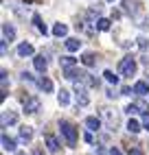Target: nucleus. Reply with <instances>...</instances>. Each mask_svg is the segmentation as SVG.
<instances>
[{
  "instance_id": "21",
  "label": "nucleus",
  "mask_w": 149,
  "mask_h": 155,
  "mask_svg": "<svg viewBox=\"0 0 149 155\" xmlns=\"http://www.w3.org/2000/svg\"><path fill=\"white\" fill-rule=\"evenodd\" d=\"M140 129H143V122H138V120L130 118V122H127V131H130V133H138Z\"/></svg>"
},
{
  "instance_id": "14",
  "label": "nucleus",
  "mask_w": 149,
  "mask_h": 155,
  "mask_svg": "<svg viewBox=\"0 0 149 155\" xmlns=\"http://www.w3.org/2000/svg\"><path fill=\"white\" fill-rule=\"evenodd\" d=\"M31 138H33V127H29V125L20 127V140H22V142H31Z\"/></svg>"
},
{
  "instance_id": "7",
  "label": "nucleus",
  "mask_w": 149,
  "mask_h": 155,
  "mask_svg": "<svg viewBox=\"0 0 149 155\" xmlns=\"http://www.w3.org/2000/svg\"><path fill=\"white\" fill-rule=\"evenodd\" d=\"M33 66H35L37 72H42V74H44L46 68H48V61H46L44 55H35V57H33Z\"/></svg>"
},
{
  "instance_id": "19",
  "label": "nucleus",
  "mask_w": 149,
  "mask_h": 155,
  "mask_svg": "<svg viewBox=\"0 0 149 155\" xmlns=\"http://www.w3.org/2000/svg\"><path fill=\"white\" fill-rule=\"evenodd\" d=\"M2 149L5 151H16V140L9 138L7 133H2Z\"/></svg>"
},
{
  "instance_id": "3",
  "label": "nucleus",
  "mask_w": 149,
  "mask_h": 155,
  "mask_svg": "<svg viewBox=\"0 0 149 155\" xmlns=\"http://www.w3.org/2000/svg\"><path fill=\"white\" fill-rule=\"evenodd\" d=\"M136 70H138V66H136L134 57H125V59H121L119 72H121L123 77H134V74H136Z\"/></svg>"
},
{
  "instance_id": "34",
  "label": "nucleus",
  "mask_w": 149,
  "mask_h": 155,
  "mask_svg": "<svg viewBox=\"0 0 149 155\" xmlns=\"http://www.w3.org/2000/svg\"><path fill=\"white\" fill-rule=\"evenodd\" d=\"M110 155H123V153H121L119 149H116V147H112V149H110Z\"/></svg>"
},
{
  "instance_id": "23",
  "label": "nucleus",
  "mask_w": 149,
  "mask_h": 155,
  "mask_svg": "<svg viewBox=\"0 0 149 155\" xmlns=\"http://www.w3.org/2000/svg\"><path fill=\"white\" fill-rule=\"evenodd\" d=\"M103 77H105V81H108L110 85H116V83H119V77H116L112 70H105V72H103Z\"/></svg>"
},
{
  "instance_id": "38",
  "label": "nucleus",
  "mask_w": 149,
  "mask_h": 155,
  "mask_svg": "<svg viewBox=\"0 0 149 155\" xmlns=\"http://www.w3.org/2000/svg\"><path fill=\"white\" fill-rule=\"evenodd\" d=\"M24 2H33V0H24Z\"/></svg>"
},
{
  "instance_id": "2",
  "label": "nucleus",
  "mask_w": 149,
  "mask_h": 155,
  "mask_svg": "<svg viewBox=\"0 0 149 155\" xmlns=\"http://www.w3.org/2000/svg\"><path fill=\"white\" fill-rule=\"evenodd\" d=\"M88 85L86 83H79V81H74V98H77V105L79 107H86L90 103V96H88Z\"/></svg>"
},
{
  "instance_id": "36",
  "label": "nucleus",
  "mask_w": 149,
  "mask_h": 155,
  "mask_svg": "<svg viewBox=\"0 0 149 155\" xmlns=\"http://www.w3.org/2000/svg\"><path fill=\"white\" fill-rule=\"evenodd\" d=\"M33 155H44V153H42L40 149H33Z\"/></svg>"
},
{
  "instance_id": "18",
  "label": "nucleus",
  "mask_w": 149,
  "mask_h": 155,
  "mask_svg": "<svg viewBox=\"0 0 149 155\" xmlns=\"http://www.w3.org/2000/svg\"><path fill=\"white\" fill-rule=\"evenodd\" d=\"M53 35H55V37H66L68 35V26L66 24H55V26H53Z\"/></svg>"
},
{
  "instance_id": "10",
  "label": "nucleus",
  "mask_w": 149,
  "mask_h": 155,
  "mask_svg": "<svg viewBox=\"0 0 149 155\" xmlns=\"http://www.w3.org/2000/svg\"><path fill=\"white\" fill-rule=\"evenodd\" d=\"M86 127H88L90 131H99V129H101V118L88 116V118H86Z\"/></svg>"
},
{
  "instance_id": "30",
  "label": "nucleus",
  "mask_w": 149,
  "mask_h": 155,
  "mask_svg": "<svg viewBox=\"0 0 149 155\" xmlns=\"http://www.w3.org/2000/svg\"><path fill=\"white\" fill-rule=\"evenodd\" d=\"M143 129H149V111L143 114Z\"/></svg>"
},
{
  "instance_id": "29",
  "label": "nucleus",
  "mask_w": 149,
  "mask_h": 155,
  "mask_svg": "<svg viewBox=\"0 0 149 155\" xmlns=\"http://www.w3.org/2000/svg\"><path fill=\"white\" fill-rule=\"evenodd\" d=\"M125 111H127V114H136V111H138L136 103H132V105H127V107H125Z\"/></svg>"
},
{
  "instance_id": "15",
  "label": "nucleus",
  "mask_w": 149,
  "mask_h": 155,
  "mask_svg": "<svg viewBox=\"0 0 149 155\" xmlns=\"http://www.w3.org/2000/svg\"><path fill=\"white\" fill-rule=\"evenodd\" d=\"M46 147H48V151L50 153H57L61 147H59V140L55 138V136H46Z\"/></svg>"
},
{
  "instance_id": "39",
  "label": "nucleus",
  "mask_w": 149,
  "mask_h": 155,
  "mask_svg": "<svg viewBox=\"0 0 149 155\" xmlns=\"http://www.w3.org/2000/svg\"><path fill=\"white\" fill-rule=\"evenodd\" d=\"M108 2H114V0H108Z\"/></svg>"
},
{
  "instance_id": "22",
  "label": "nucleus",
  "mask_w": 149,
  "mask_h": 155,
  "mask_svg": "<svg viewBox=\"0 0 149 155\" xmlns=\"http://www.w3.org/2000/svg\"><path fill=\"white\" fill-rule=\"evenodd\" d=\"M94 26H97V31H110L112 22H110L108 18H99V20H97V24H94Z\"/></svg>"
},
{
  "instance_id": "8",
  "label": "nucleus",
  "mask_w": 149,
  "mask_h": 155,
  "mask_svg": "<svg viewBox=\"0 0 149 155\" xmlns=\"http://www.w3.org/2000/svg\"><path fill=\"white\" fill-rule=\"evenodd\" d=\"M2 39H7V42H13V39H16V28H13V24H9V22L2 24Z\"/></svg>"
},
{
  "instance_id": "27",
  "label": "nucleus",
  "mask_w": 149,
  "mask_h": 155,
  "mask_svg": "<svg viewBox=\"0 0 149 155\" xmlns=\"http://www.w3.org/2000/svg\"><path fill=\"white\" fill-rule=\"evenodd\" d=\"M127 155H145V153H143L140 149H138V147H132L130 151H127Z\"/></svg>"
},
{
  "instance_id": "4",
  "label": "nucleus",
  "mask_w": 149,
  "mask_h": 155,
  "mask_svg": "<svg viewBox=\"0 0 149 155\" xmlns=\"http://www.w3.org/2000/svg\"><path fill=\"white\" fill-rule=\"evenodd\" d=\"M86 74H88L86 70H79V68H74V66L64 70V79H68V81H79V83H83Z\"/></svg>"
},
{
  "instance_id": "25",
  "label": "nucleus",
  "mask_w": 149,
  "mask_h": 155,
  "mask_svg": "<svg viewBox=\"0 0 149 155\" xmlns=\"http://www.w3.org/2000/svg\"><path fill=\"white\" fill-rule=\"evenodd\" d=\"M123 7L127 13H136V2H132V0H123Z\"/></svg>"
},
{
  "instance_id": "17",
  "label": "nucleus",
  "mask_w": 149,
  "mask_h": 155,
  "mask_svg": "<svg viewBox=\"0 0 149 155\" xmlns=\"http://www.w3.org/2000/svg\"><path fill=\"white\" fill-rule=\"evenodd\" d=\"M37 85H40V90H44V92H53V81L48 77H40L37 79Z\"/></svg>"
},
{
  "instance_id": "33",
  "label": "nucleus",
  "mask_w": 149,
  "mask_h": 155,
  "mask_svg": "<svg viewBox=\"0 0 149 155\" xmlns=\"http://www.w3.org/2000/svg\"><path fill=\"white\" fill-rule=\"evenodd\" d=\"M83 140H86L88 144H92V142H94V138H92V133H86V136H83Z\"/></svg>"
},
{
  "instance_id": "32",
  "label": "nucleus",
  "mask_w": 149,
  "mask_h": 155,
  "mask_svg": "<svg viewBox=\"0 0 149 155\" xmlns=\"http://www.w3.org/2000/svg\"><path fill=\"white\" fill-rule=\"evenodd\" d=\"M0 50H2V55H7V39H2V42H0Z\"/></svg>"
},
{
  "instance_id": "5",
  "label": "nucleus",
  "mask_w": 149,
  "mask_h": 155,
  "mask_svg": "<svg viewBox=\"0 0 149 155\" xmlns=\"http://www.w3.org/2000/svg\"><path fill=\"white\" fill-rule=\"evenodd\" d=\"M22 107L26 114H37L40 111V98L37 96H26L22 98Z\"/></svg>"
},
{
  "instance_id": "1",
  "label": "nucleus",
  "mask_w": 149,
  "mask_h": 155,
  "mask_svg": "<svg viewBox=\"0 0 149 155\" xmlns=\"http://www.w3.org/2000/svg\"><path fill=\"white\" fill-rule=\"evenodd\" d=\"M59 131H61V136H64V140H66V144H68L70 149L77 147V127H74L72 122L61 120L59 122Z\"/></svg>"
},
{
  "instance_id": "28",
  "label": "nucleus",
  "mask_w": 149,
  "mask_h": 155,
  "mask_svg": "<svg viewBox=\"0 0 149 155\" xmlns=\"http://www.w3.org/2000/svg\"><path fill=\"white\" fill-rule=\"evenodd\" d=\"M132 92H134V87H127V85H123V87H121V94H123V96H130Z\"/></svg>"
},
{
  "instance_id": "35",
  "label": "nucleus",
  "mask_w": 149,
  "mask_h": 155,
  "mask_svg": "<svg viewBox=\"0 0 149 155\" xmlns=\"http://www.w3.org/2000/svg\"><path fill=\"white\" fill-rule=\"evenodd\" d=\"M97 155H110V153H105L103 147H97Z\"/></svg>"
},
{
  "instance_id": "11",
  "label": "nucleus",
  "mask_w": 149,
  "mask_h": 155,
  "mask_svg": "<svg viewBox=\"0 0 149 155\" xmlns=\"http://www.w3.org/2000/svg\"><path fill=\"white\" fill-rule=\"evenodd\" d=\"M33 53H35V48L31 46V44H26V42L18 46V55H20V57H31Z\"/></svg>"
},
{
  "instance_id": "12",
  "label": "nucleus",
  "mask_w": 149,
  "mask_h": 155,
  "mask_svg": "<svg viewBox=\"0 0 149 155\" xmlns=\"http://www.w3.org/2000/svg\"><path fill=\"white\" fill-rule=\"evenodd\" d=\"M81 64L86 68H92L94 64H97V55H94V53H83L81 55Z\"/></svg>"
},
{
  "instance_id": "13",
  "label": "nucleus",
  "mask_w": 149,
  "mask_h": 155,
  "mask_svg": "<svg viewBox=\"0 0 149 155\" xmlns=\"http://www.w3.org/2000/svg\"><path fill=\"white\" fill-rule=\"evenodd\" d=\"M134 94L136 96H147L149 94V85L145 83V81H138V83L134 85Z\"/></svg>"
},
{
  "instance_id": "37",
  "label": "nucleus",
  "mask_w": 149,
  "mask_h": 155,
  "mask_svg": "<svg viewBox=\"0 0 149 155\" xmlns=\"http://www.w3.org/2000/svg\"><path fill=\"white\" fill-rule=\"evenodd\" d=\"M18 155H26V153H22V151H18Z\"/></svg>"
},
{
  "instance_id": "9",
  "label": "nucleus",
  "mask_w": 149,
  "mask_h": 155,
  "mask_svg": "<svg viewBox=\"0 0 149 155\" xmlns=\"http://www.w3.org/2000/svg\"><path fill=\"white\" fill-rule=\"evenodd\" d=\"M72 66H77V59H74L72 55H64V57L59 59V68H61V70L72 68Z\"/></svg>"
},
{
  "instance_id": "6",
  "label": "nucleus",
  "mask_w": 149,
  "mask_h": 155,
  "mask_svg": "<svg viewBox=\"0 0 149 155\" xmlns=\"http://www.w3.org/2000/svg\"><path fill=\"white\" fill-rule=\"evenodd\" d=\"M18 122V114L11 111V109H7L2 111V129H7V125H16Z\"/></svg>"
},
{
  "instance_id": "26",
  "label": "nucleus",
  "mask_w": 149,
  "mask_h": 155,
  "mask_svg": "<svg viewBox=\"0 0 149 155\" xmlns=\"http://www.w3.org/2000/svg\"><path fill=\"white\" fill-rule=\"evenodd\" d=\"M136 107H138V111H140V114H147V111H149V107H147L145 101H136Z\"/></svg>"
},
{
  "instance_id": "31",
  "label": "nucleus",
  "mask_w": 149,
  "mask_h": 155,
  "mask_svg": "<svg viewBox=\"0 0 149 155\" xmlns=\"http://www.w3.org/2000/svg\"><path fill=\"white\" fill-rule=\"evenodd\" d=\"M138 46L145 50V48H147V39H145V37H138Z\"/></svg>"
},
{
  "instance_id": "24",
  "label": "nucleus",
  "mask_w": 149,
  "mask_h": 155,
  "mask_svg": "<svg viewBox=\"0 0 149 155\" xmlns=\"http://www.w3.org/2000/svg\"><path fill=\"white\" fill-rule=\"evenodd\" d=\"M57 98H59V103H61V105H68V101H70V92H68V90H59Z\"/></svg>"
},
{
  "instance_id": "20",
  "label": "nucleus",
  "mask_w": 149,
  "mask_h": 155,
  "mask_svg": "<svg viewBox=\"0 0 149 155\" xmlns=\"http://www.w3.org/2000/svg\"><path fill=\"white\" fill-rule=\"evenodd\" d=\"M79 46H81V42L77 37H66V48L70 50V53H74V50H79Z\"/></svg>"
},
{
  "instance_id": "16",
  "label": "nucleus",
  "mask_w": 149,
  "mask_h": 155,
  "mask_svg": "<svg viewBox=\"0 0 149 155\" xmlns=\"http://www.w3.org/2000/svg\"><path fill=\"white\" fill-rule=\"evenodd\" d=\"M33 24L37 26V31L42 35H48V28H46V24L42 22V18H40V13H33Z\"/></svg>"
}]
</instances>
